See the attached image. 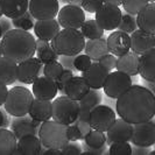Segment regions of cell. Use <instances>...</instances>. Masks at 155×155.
<instances>
[{
	"instance_id": "1",
	"label": "cell",
	"mask_w": 155,
	"mask_h": 155,
	"mask_svg": "<svg viewBox=\"0 0 155 155\" xmlns=\"http://www.w3.org/2000/svg\"><path fill=\"white\" fill-rule=\"evenodd\" d=\"M118 116L131 124H139L155 116V96L143 85H131L117 98Z\"/></svg>"
},
{
	"instance_id": "2",
	"label": "cell",
	"mask_w": 155,
	"mask_h": 155,
	"mask_svg": "<svg viewBox=\"0 0 155 155\" xmlns=\"http://www.w3.org/2000/svg\"><path fill=\"white\" fill-rule=\"evenodd\" d=\"M2 56L13 60L18 64L33 57L36 53V40L29 31L13 28L0 40Z\"/></svg>"
},
{
	"instance_id": "3",
	"label": "cell",
	"mask_w": 155,
	"mask_h": 155,
	"mask_svg": "<svg viewBox=\"0 0 155 155\" xmlns=\"http://www.w3.org/2000/svg\"><path fill=\"white\" fill-rule=\"evenodd\" d=\"M85 40L81 29L63 28L50 41V46L58 55L76 56L84 50Z\"/></svg>"
},
{
	"instance_id": "4",
	"label": "cell",
	"mask_w": 155,
	"mask_h": 155,
	"mask_svg": "<svg viewBox=\"0 0 155 155\" xmlns=\"http://www.w3.org/2000/svg\"><path fill=\"white\" fill-rule=\"evenodd\" d=\"M34 94L27 87L22 85H16L8 90L4 109L12 117H21L28 114L31 103L34 101Z\"/></svg>"
},
{
	"instance_id": "5",
	"label": "cell",
	"mask_w": 155,
	"mask_h": 155,
	"mask_svg": "<svg viewBox=\"0 0 155 155\" xmlns=\"http://www.w3.org/2000/svg\"><path fill=\"white\" fill-rule=\"evenodd\" d=\"M68 125L61 124L56 120H47L43 121L39 130V138L42 142V146L46 148H57L62 149L68 142L67 135Z\"/></svg>"
},
{
	"instance_id": "6",
	"label": "cell",
	"mask_w": 155,
	"mask_h": 155,
	"mask_svg": "<svg viewBox=\"0 0 155 155\" xmlns=\"http://www.w3.org/2000/svg\"><path fill=\"white\" fill-rule=\"evenodd\" d=\"M79 101L62 94L53 99V119L64 125L74 124L78 118Z\"/></svg>"
},
{
	"instance_id": "7",
	"label": "cell",
	"mask_w": 155,
	"mask_h": 155,
	"mask_svg": "<svg viewBox=\"0 0 155 155\" xmlns=\"http://www.w3.org/2000/svg\"><path fill=\"white\" fill-rule=\"evenodd\" d=\"M132 85V78L130 75L121 72V71H111L105 81V84L103 86L104 93L111 98L117 99L123 93Z\"/></svg>"
},
{
	"instance_id": "8",
	"label": "cell",
	"mask_w": 155,
	"mask_h": 155,
	"mask_svg": "<svg viewBox=\"0 0 155 155\" xmlns=\"http://www.w3.org/2000/svg\"><path fill=\"white\" fill-rule=\"evenodd\" d=\"M85 11L81 6L68 4L63 6L57 14V21L62 28L81 29L85 21Z\"/></svg>"
},
{
	"instance_id": "9",
	"label": "cell",
	"mask_w": 155,
	"mask_h": 155,
	"mask_svg": "<svg viewBox=\"0 0 155 155\" xmlns=\"http://www.w3.org/2000/svg\"><path fill=\"white\" fill-rule=\"evenodd\" d=\"M94 14L97 22L101 25L104 31H114L120 23L123 12L119 6L104 2Z\"/></svg>"
},
{
	"instance_id": "10",
	"label": "cell",
	"mask_w": 155,
	"mask_h": 155,
	"mask_svg": "<svg viewBox=\"0 0 155 155\" xmlns=\"http://www.w3.org/2000/svg\"><path fill=\"white\" fill-rule=\"evenodd\" d=\"M130 142L137 146L152 147L155 145V120L133 124V133Z\"/></svg>"
},
{
	"instance_id": "11",
	"label": "cell",
	"mask_w": 155,
	"mask_h": 155,
	"mask_svg": "<svg viewBox=\"0 0 155 155\" xmlns=\"http://www.w3.org/2000/svg\"><path fill=\"white\" fill-rule=\"evenodd\" d=\"M43 74V63L39 57H29L18 64V81L23 84H33Z\"/></svg>"
},
{
	"instance_id": "12",
	"label": "cell",
	"mask_w": 155,
	"mask_h": 155,
	"mask_svg": "<svg viewBox=\"0 0 155 155\" xmlns=\"http://www.w3.org/2000/svg\"><path fill=\"white\" fill-rule=\"evenodd\" d=\"M116 112L107 105H97L91 110V116H90V125L91 128L106 132L112 124L116 121Z\"/></svg>"
},
{
	"instance_id": "13",
	"label": "cell",
	"mask_w": 155,
	"mask_h": 155,
	"mask_svg": "<svg viewBox=\"0 0 155 155\" xmlns=\"http://www.w3.org/2000/svg\"><path fill=\"white\" fill-rule=\"evenodd\" d=\"M28 11L35 20L55 19L60 11L58 0H29Z\"/></svg>"
},
{
	"instance_id": "14",
	"label": "cell",
	"mask_w": 155,
	"mask_h": 155,
	"mask_svg": "<svg viewBox=\"0 0 155 155\" xmlns=\"http://www.w3.org/2000/svg\"><path fill=\"white\" fill-rule=\"evenodd\" d=\"M41 124V121L33 119L29 114H26L21 117H13L9 127L15 134L16 139H20L21 137L28 134L38 135Z\"/></svg>"
},
{
	"instance_id": "15",
	"label": "cell",
	"mask_w": 155,
	"mask_h": 155,
	"mask_svg": "<svg viewBox=\"0 0 155 155\" xmlns=\"http://www.w3.org/2000/svg\"><path fill=\"white\" fill-rule=\"evenodd\" d=\"M31 92L35 98L42 101H53L58 93L56 81L47 76H40L31 84Z\"/></svg>"
},
{
	"instance_id": "16",
	"label": "cell",
	"mask_w": 155,
	"mask_h": 155,
	"mask_svg": "<svg viewBox=\"0 0 155 155\" xmlns=\"http://www.w3.org/2000/svg\"><path fill=\"white\" fill-rule=\"evenodd\" d=\"M133 124L124 120L123 118H118L112 126L106 131V143L111 145L119 141H128L132 138Z\"/></svg>"
},
{
	"instance_id": "17",
	"label": "cell",
	"mask_w": 155,
	"mask_h": 155,
	"mask_svg": "<svg viewBox=\"0 0 155 155\" xmlns=\"http://www.w3.org/2000/svg\"><path fill=\"white\" fill-rule=\"evenodd\" d=\"M110 71L99 62H92L89 69L82 72V77L85 79L87 85L91 89L101 90L105 84Z\"/></svg>"
},
{
	"instance_id": "18",
	"label": "cell",
	"mask_w": 155,
	"mask_h": 155,
	"mask_svg": "<svg viewBox=\"0 0 155 155\" xmlns=\"http://www.w3.org/2000/svg\"><path fill=\"white\" fill-rule=\"evenodd\" d=\"M107 47L111 54L116 55L117 57L131 50V35L123 31H112L107 36Z\"/></svg>"
},
{
	"instance_id": "19",
	"label": "cell",
	"mask_w": 155,
	"mask_h": 155,
	"mask_svg": "<svg viewBox=\"0 0 155 155\" xmlns=\"http://www.w3.org/2000/svg\"><path fill=\"white\" fill-rule=\"evenodd\" d=\"M155 47V35L138 28L131 34V50L138 55L145 54Z\"/></svg>"
},
{
	"instance_id": "20",
	"label": "cell",
	"mask_w": 155,
	"mask_h": 155,
	"mask_svg": "<svg viewBox=\"0 0 155 155\" xmlns=\"http://www.w3.org/2000/svg\"><path fill=\"white\" fill-rule=\"evenodd\" d=\"M139 63L140 55H138L132 50H128L127 53L117 57L116 69L133 77V76L139 75Z\"/></svg>"
},
{
	"instance_id": "21",
	"label": "cell",
	"mask_w": 155,
	"mask_h": 155,
	"mask_svg": "<svg viewBox=\"0 0 155 155\" xmlns=\"http://www.w3.org/2000/svg\"><path fill=\"white\" fill-rule=\"evenodd\" d=\"M34 34L38 39L51 41L61 31V26L56 19H48V20H36L34 25Z\"/></svg>"
},
{
	"instance_id": "22",
	"label": "cell",
	"mask_w": 155,
	"mask_h": 155,
	"mask_svg": "<svg viewBox=\"0 0 155 155\" xmlns=\"http://www.w3.org/2000/svg\"><path fill=\"white\" fill-rule=\"evenodd\" d=\"M42 142L40 140L39 135L28 134L23 135L20 139H18V146L14 154L20 155H38L42 153Z\"/></svg>"
},
{
	"instance_id": "23",
	"label": "cell",
	"mask_w": 155,
	"mask_h": 155,
	"mask_svg": "<svg viewBox=\"0 0 155 155\" xmlns=\"http://www.w3.org/2000/svg\"><path fill=\"white\" fill-rule=\"evenodd\" d=\"M138 28L155 35V1L148 2L137 14Z\"/></svg>"
},
{
	"instance_id": "24",
	"label": "cell",
	"mask_w": 155,
	"mask_h": 155,
	"mask_svg": "<svg viewBox=\"0 0 155 155\" xmlns=\"http://www.w3.org/2000/svg\"><path fill=\"white\" fill-rule=\"evenodd\" d=\"M28 114L41 123L53 119V101L34 98Z\"/></svg>"
},
{
	"instance_id": "25",
	"label": "cell",
	"mask_w": 155,
	"mask_h": 155,
	"mask_svg": "<svg viewBox=\"0 0 155 155\" xmlns=\"http://www.w3.org/2000/svg\"><path fill=\"white\" fill-rule=\"evenodd\" d=\"M139 75L142 79L155 82V47L140 55Z\"/></svg>"
},
{
	"instance_id": "26",
	"label": "cell",
	"mask_w": 155,
	"mask_h": 155,
	"mask_svg": "<svg viewBox=\"0 0 155 155\" xmlns=\"http://www.w3.org/2000/svg\"><path fill=\"white\" fill-rule=\"evenodd\" d=\"M84 53L92 60V62H99V60L104 55L110 53L107 41L104 36L99 39L87 40L84 47Z\"/></svg>"
},
{
	"instance_id": "27",
	"label": "cell",
	"mask_w": 155,
	"mask_h": 155,
	"mask_svg": "<svg viewBox=\"0 0 155 155\" xmlns=\"http://www.w3.org/2000/svg\"><path fill=\"white\" fill-rule=\"evenodd\" d=\"M18 79V63L13 60L1 56L0 57V83L11 85Z\"/></svg>"
},
{
	"instance_id": "28",
	"label": "cell",
	"mask_w": 155,
	"mask_h": 155,
	"mask_svg": "<svg viewBox=\"0 0 155 155\" xmlns=\"http://www.w3.org/2000/svg\"><path fill=\"white\" fill-rule=\"evenodd\" d=\"M2 14L9 19H15L28 11L29 0H0Z\"/></svg>"
},
{
	"instance_id": "29",
	"label": "cell",
	"mask_w": 155,
	"mask_h": 155,
	"mask_svg": "<svg viewBox=\"0 0 155 155\" xmlns=\"http://www.w3.org/2000/svg\"><path fill=\"white\" fill-rule=\"evenodd\" d=\"M90 89L91 87L87 85L85 79L82 76H74L67 84L65 94L70 98L79 101L81 99H83V97L89 92Z\"/></svg>"
},
{
	"instance_id": "30",
	"label": "cell",
	"mask_w": 155,
	"mask_h": 155,
	"mask_svg": "<svg viewBox=\"0 0 155 155\" xmlns=\"http://www.w3.org/2000/svg\"><path fill=\"white\" fill-rule=\"evenodd\" d=\"M18 139L12 130L0 128V155H12L15 153Z\"/></svg>"
},
{
	"instance_id": "31",
	"label": "cell",
	"mask_w": 155,
	"mask_h": 155,
	"mask_svg": "<svg viewBox=\"0 0 155 155\" xmlns=\"http://www.w3.org/2000/svg\"><path fill=\"white\" fill-rule=\"evenodd\" d=\"M81 31L83 33L86 40L99 39L101 36H104V29L101 27V25L97 22L96 19L85 20L83 26L81 27Z\"/></svg>"
},
{
	"instance_id": "32",
	"label": "cell",
	"mask_w": 155,
	"mask_h": 155,
	"mask_svg": "<svg viewBox=\"0 0 155 155\" xmlns=\"http://www.w3.org/2000/svg\"><path fill=\"white\" fill-rule=\"evenodd\" d=\"M84 142L92 148H101L106 145V132L91 130L84 138Z\"/></svg>"
},
{
	"instance_id": "33",
	"label": "cell",
	"mask_w": 155,
	"mask_h": 155,
	"mask_svg": "<svg viewBox=\"0 0 155 155\" xmlns=\"http://www.w3.org/2000/svg\"><path fill=\"white\" fill-rule=\"evenodd\" d=\"M12 23H13V27L18 28V29H22V31H31L34 28V25H35V19L34 16L31 14L29 11H27L25 14H22L19 18L15 19H12Z\"/></svg>"
},
{
	"instance_id": "34",
	"label": "cell",
	"mask_w": 155,
	"mask_h": 155,
	"mask_svg": "<svg viewBox=\"0 0 155 155\" xmlns=\"http://www.w3.org/2000/svg\"><path fill=\"white\" fill-rule=\"evenodd\" d=\"M119 31H123L127 34H132L134 31L138 29V23H137V15H133L130 13H125L121 16L120 23L118 26Z\"/></svg>"
},
{
	"instance_id": "35",
	"label": "cell",
	"mask_w": 155,
	"mask_h": 155,
	"mask_svg": "<svg viewBox=\"0 0 155 155\" xmlns=\"http://www.w3.org/2000/svg\"><path fill=\"white\" fill-rule=\"evenodd\" d=\"M101 101H103V96H101V91L97 90V89H90L89 92L83 97V99L79 101V104L81 105H86V106L93 109L94 106L101 104Z\"/></svg>"
},
{
	"instance_id": "36",
	"label": "cell",
	"mask_w": 155,
	"mask_h": 155,
	"mask_svg": "<svg viewBox=\"0 0 155 155\" xmlns=\"http://www.w3.org/2000/svg\"><path fill=\"white\" fill-rule=\"evenodd\" d=\"M36 54H38V57L40 58V61L43 64H48V63L58 61V58H60V55L55 51L51 46H47L45 48H42V49H40V50L36 51Z\"/></svg>"
},
{
	"instance_id": "37",
	"label": "cell",
	"mask_w": 155,
	"mask_h": 155,
	"mask_svg": "<svg viewBox=\"0 0 155 155\" xmlns=\"http://www.w3.org/2000/svg\"><path fill=\"white\" fill-rule=\"evenodd\" d=\"M110 155H132V146L128 141H119L110 145Z\"/></svg>"
},
{
	"instance_id": "38",
	"label": "cell",
	"mask_w": 155,
	"mask_h": 155,
	"mask_svg": "<svg viewBox=\"0 0 155 155\" xmlns=\"http://www.w3.org/2000/svg\"><path fill=\"white\" fill-rule=\"evenodd\" d=\"M148 2H149V0H124L123 7L126 13L137 15Z\"/></svg>"
},
{
	"instance_id": "39",
	"label": "cell",
	"mask_w": 155,
	"mask_h": 155,
	"mask_svg": "<svg viewBox=\"0 0 155 155\" xmlns=\"http://www.w3.org/2000/svg\"><path fill=\"white\" fill-rule=\"evenodd\" d=\"M63 70H64V68H63V65L61 64L60 61L43 64V75L47 77L51 78V79H55V81L60 77V75L62 74Z\"/></svg>"
},
{
	"instance_id": "40",
	"label": "cell",
	"mask_w": 155,
	"mask_h": 155,
	"mask_svg": "<svg viewBox=\"0 0 155 155\" xmlns=\"http://www.w3.org/2000/svg\"><path fill=\"white\" fill-rule=\"evenodd\" d=\"M74 77V71L69 69H64L62 71V74L60 75V77L56 79V84H57V89L58 92L61 94H65V87L67 84L69 83V81Z\"/></svg>"
},
{
	"instance_id": "41",
	"label": "cell",
	"mask_w": 155,
	"mask_h": 155,
	"mask_svg": "<svg viewBox=\"0 0 155 155\" xmlns=\"http://www.w3.org/2000/svg\"><path fill=\"white\" fill-rule=\"evenodd\" d=\"M92 64V60L84 53V54H78L76 55V58H75V68L77 71H85L86 69L90 68V65Z\"/></svg>"
},
{
	"instance_id": "42",
	"label": "cell",
	"mask_w": 155,
	"mask_h": 155,
	"mask_svg": "<svg viewBox=\"0 0 155 155\" xmlns=\"http://www.w3.org/2000/svg\"><path fill=\"white\" fill-rule=\"evenodd\" d=\"M83 154V148L77 141H69L62 148V155H79Z\"/></svg>"
},
{
	"instance_id": "43",
	"label": "cell",
	"mask_w": 155,
	"mask_h": 155,
	"mask_svg": "<svg viewBox=\"0 0 155 155\" xmlns=\"http://www.w3.org/2000/svg\"><path fill=\"white\" fill-rule=\"evenodd\" d=\"M103 4H104V0H83L81 7L86 13H96Z\"/></svg>"
},
{
	"instance_id": "44",
	"label": "cell",
	"mask_w": 155,
	"mask_h": 155,
	"mask_svg": "<svg viewBox=\"0 0 155 155\" xmlns=\"http://www.w3.org/2000/svg\"><path fill=\"white\" fill-rule=\"evenodd\" d=\"M99 63L103 64L111 72L112 70L117 68V56L111 54V53H107V54L104 55L101 60H99Z\"/></svg>"
},
{
	"instance_id": "45",
	"label": "cell",
	"mask_w": 155,
	"mask_h": 155,
	"mask_svg": "<svg viewBox=\"0 0 155 155\" xmlns=\"http://www.w3.org/2000/svg\"><path fill=\"white\" fill-rule=\"evenodd\" d=\"M83 148V154L85 155H104V154H109V149H107V143L104 145L101 148H92L90 147L89 145H86L85 142L82 145Z\"/></svg>"
},
{
	"instance_id": "46",
	"label": "cell",
	"mask_w": 155,
	"mask_h": 155,
	"mask_svg": "<svg viewBox=\"0 0 155 155\" xmlns=\"http://www.w3.org/2000/svg\"><path fill=\"white\" fill-rule=\"evenodd\" d=\"M67 135L69 141H79V140H84L82 133L79 131V128L77 127L76 124L68 125L67 127Z\"/></svg>"
},
{
	"instance_id": "47",
	"label": "cell",
	"mask_w": 155,
	"mask_h": 155,
	"mask_svg": "<svg viewBox=\"0 0 155 155\" xmlns=\"http://www.w3.org/2000/svg\"><path fill=\"white\" fill-rule=\"evenodd\" d=\"M75 58L76 56H69V55H60V58L58 61L61 62V64L63 65L64 69H69L72 70L74 72L77 71L75 68Z\"/></svg>"
},
{
	"instance_id": "48",
	"label": "cell",
	"mask_w": 155,
	"mask_h": 155,
	"mask_svg": "<svg viewBox=\"0 0 155 155\" xmlns=\"http://www.w3.org/2000/svg\"><path fill=\"white\" fill-rule=\"evenodd\" d=\"M91 107L86 106V105H81L79 104V112H78L77 120L79 121H90V116H91Z\"/></svg>"
},
{
	"instance_id": "49",
	"label": "cell",
	"mask_w": 155,
	"mask_h": 155,
	"mask_svg": "<svg viewBox=\"0 0 155 155\" xmlns=\"http://www.w3.org/2000/svg\"><path fill=\"white\" fill-rule=\"evenodd\" d=\"M0 27H1L2 34H6L7 31L13 29L14 27H13V23H12V19L7 18L6 15H2L0 18Z\"/></svg>"
},
{
	"instance_id": "50",
	"label": "cell",
	"mask_w": 155,
	"mask_h": 155,
	"mask_svg": "<svg viewBox=\"0 0 155 155\" xmlns=\"http://www.w3.org/2000/svg\"><path fill=\"white\" fill-rule=\"evenodd\" d=\"M9 114L5 109H0V128H8L11 126Z\"/></svg>"
},
{
	"instance_id": "51",
	"label": "cell",
	"mask_w": 155,
	"mask_h": 155,
	"mask_svg": "<svg viewBox=\"0 0 155 155\" xmlns=\"http://www.w3.org/2000/svg\"><path fill=\"white\" fill-rule=\"evenodd\" d=\"M74 124L77 125V127L79 128V131H81V133H82L83 138H85L86 134H87V133L92 130V128H91V125H90V123H86V121H79V120H76Z\"/></svg>"
},
{
	"instance_id": "52",
	"label": "cell",
	"mask_w": 155,
	"mask_h": 155,
	"mask_svg": "<svg viewBox=\"0 0 155 155\" xmlns=\"http://www.w3.org/2000/svg\"><path fill=\"white\" fill-rule=\"evenodd\" d=\"M150 153V147H142V146H132V154L134 155H147Z\"/></svg>"
},
{
	"instance_id": "53",
	"label": "cell",
	"mask_w": 155,
	"mask_h": 155,
	"mask_svg": "<svg viewBox=\"0 0 155 155\" xmlns=\"http://www.w3.org/2000/svg\"><path fill=\"white\" fill-rule=\"evenodd\" d=\"M8 94V87L5 84H1L0 83V106H4L6 98H7Z\"/></svg>"
},
{
	"instance_id": "54",
	"label": "cell",
	"mask_w": 155,
	"mask_h": 155,
	"mask_svg": "<svg viewBox=\"0 0 155 155\" xmlns=\"http://www.w3.org/2000/svg\"><path fill=\"white\" fill-rule=\"evenodd\" d=\"M45 155H62V149H57V148H46L43 147L42 153Z\"/></svg>"
},
{
	"instance_id": "55",
	"label": "cell",
	"mask_w": 155,
	"mask_h": 155,
	"mask_svg": "<svg viewBox=\"0 0 155 155\" xmlns=\"http://www.w3.org/2000/svg\"><path fill=\"white\" fill-rule=\"evenodd\" d=\"M142 85L146 86L149 91L154 93L155 96V82H149V81H146V79H142Z\"/></svg>"
},
{
	"instance_id": "56",
	"label": "cell",
	"mask_w": 155,
	"mask_h": 155,
	"mask_svg": "<svg viewBox=\"0 0 155 155\" xmlns=\"http://www.w3.org/2000/svg\"><path fill=\"white\" fill-rule=\"evenodd\" d=\"M47 46H50V42H49V41H46V40H42V39L36 40V51Z\"/></svg>"
},
{
	"instance_id": "57",
	"label": "cell",
	"mask_w": 155,
	"mask_h": 155,
	"mask_svg": "<svg viewBox=\"0 0 155 155\" xmlns=\"http://www.w3.org/2000/svg\"><path fill=\"white\" fill-rule=\"evenodd\" d=\"M82 1L83 0H58V2H62V4H72V5H77V6L82 5Z\"/></svg>"
},
{
	"instance_id": "58",
	"label": "cell",
	"mask_w": 155,
	"mask_h": 155,
	"mask_svg": "<svg viewBox=\"0 0 155 155\" xmlns=\"http://www.w3.org/2000/svg\"><path fill=\"white\" fill-rule=\"evenodd\" d=\"M123 1H124V0H104V2L113 4V5H117V6H120V5H123Z\"/></svg>"
},
{
	"instance_id": "59",
	"label": "cell",
	"mask_w": 155,
	"mask_h": 155,
	"mask_svg": "<svg viewBox=\"0 0 155 155\" xmlns=\"http://www.w3.org/2000/svg\"><path fill=\"white\" fill-rule=\"evenodd\" d=\"M2 15H4V14H2V8H1V4H0V18Z\"/></svg>"
},
{
	"instance_id": "60",
	"label": "cell",
	"mask_w": 155,
	"mask_h": 155,
	"mask_svg": "<svg viewBox=\"0 0 155 155\" xmlns=\"http://www.w3.org/2000/svg\"><path fill=\"white\" fill-rule=\"evenodd\" d=\"M2 35H4V34H2V31H1V27H0V40H1V38H2Z\"/></svg>"
},
{
	"instance_id": "61",
	"label": "cell",
	"mask_w": 155,
	"mask_h": 155,
	"mask_svg": "<svg viewBox=\"0 0 155 155\" xmlns=\"http://www.w3.org/2000/svg\"><path fill=\"white\" fill-rule=\"evenodd\" d=\"M149 155H155V149H154V150H150V153H149Z\"/></svg>"
},
{
	"instance_id": "62",
	"label": "cell",
	"mask_w": 155,
	"mask_h": 155,
	"mask_svg": "<svg viewBox=\"0 0 155 155\" xmlns=\"http://www.w3.org/2000/svg\"><path fill=\"white\" fill-rule=\"evenodd\" d=\"M2 56V50H1V45H0V57Z\"/></svg>"
},
{
	"instance_id": "63",
	"label": "cell",
	"mask_w": 155,
	"mask_h": 155,
	"mask_svg": "<svg viewBox=\"0 0 155 155\" xmlns=\"http://www.w3.org/2000/svg\"><path fill=\"white\" fill-rule=\"evenodd\" d=\"M155 0H149V2H154Z\"/></svg>"
}]
</instances>
